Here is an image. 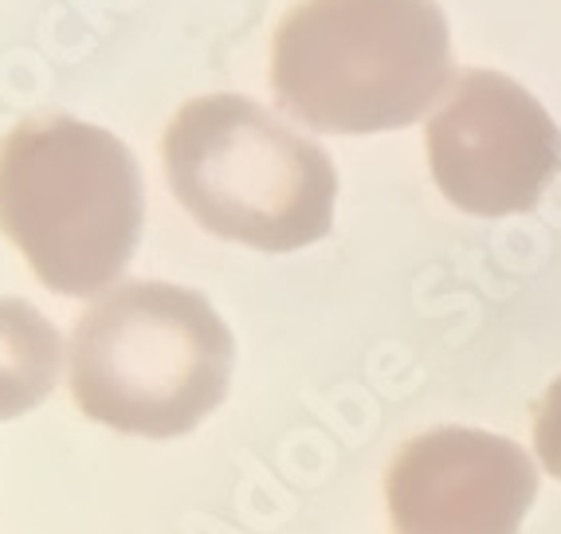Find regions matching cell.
<instances>
[{"instance_id": "cell-1", "label": "cell", "mask_w": 561, "mask_h": 534, "mask_svg": "<svg viewBox=\"0 0 561 534\" xmlns=\"http://www.w3.org/2000/svg\"><path fill=\"white\" fill-rule=\"evenodd\" d=\"M232 366V330L213 303L158 280L106 291L67 342V382L79 409L150 441L197 429L225 401Z\"/></svg>"}, {"instance_id": "cell-2", "label": "cell", "mask_w": 561, "mask_h": 534, "mask_svg": "<svg viewBox=\"0 0 561 534\" xmlns=\"http://www.w3.org/2000/svg\"><path fill=\"white\" fill-rule=\"evenodd\" d=\"M279 106L322 134L412 126L451 83L436 0H302L275 32Z\"/></svg>"}, {"instance_id": "cell-3", "label": "cell", "mask_w": 561, "mask_h": 534, "mask_svg": "<svg viewBox=\"0 0 561 534\" xmlns=\"http://www.w3.org/2000/svg\"><path fill=\"white\" fill-rule=\"evenodd\" d=\"M141 173L111 130L39 114L0 141V232L64 295L111 287L141 236Z\"/></svg>"}, {"instance_id": "cell-4", "label": "cell", "mask_w": 561, "mask_h": 534, "mask_svg": "<svg viewBox=\"0 0 561 534\" xmlns=\"http://www.w3.org/2000/svg\"><path fill=\"white\" fill-rule=\"evenodd\" d=\"M161 154L173 197L220 240L299 252L334 225L337 173L330 158L243 94L185 103Z\"/></svg>"}, {"instance_id": "cell-5", "label": "cell", "mask_w": 561, "mask_h": 534, "mask_svg": "<svg viewBox=\"0 0 561 534\" xmlns=\"http://www.w3.org/2000/svg\"><path fill=\"white\" fill-rule=\"evenodd\" d=\"M424 141L436 189L471 216L530 213L561 173V130L503 71L468 67L451 76Z\"/></svg>"}, {"instance_id": "cell-6", "label": "cell", "mask_w": 561, "mask_h": 534, "mask_svg": "<svg viewBox=\"0 0 561 534\" xmlns=\"http://www.w3.org/2000/svg\"><path fill=\"white\" fill-rule=\"evenodd\" d=\"M534 496L538 471L523 444L479 429L421 432L385 476L397 534H518Z\"/></svg>"}, {"instance_id": "cell-7", "label": "cell", "mask_w": 561, "mask_h": 534, "mask_svg": "<svg viewBox=\"0 0 561 534\" xmlns=\"http://www.w3.org/2000/svg\"><path fill=\"white\" fill-rule=\"evenodd\" d=\"M64 362V342L36 307L0 299V421L44 405Z\"/></svg>"}, {"instance_id": "cell-8", "label": "cell", "mask_w": 561, "mask_h": 534, "mask_svg": "<svg viewBox=\"0 0 561 534\" xmlns=\"http://www.w3.org/2000/svg\"><path fill=\"white\" fill-rule=\"evenodd\" d=\"M534 448L546 471L561 479V377L546 389L534 412Z\"/></svg>"}]
</instances>
